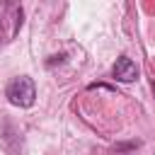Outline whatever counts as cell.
Masks as SVG:
<instances>
[{"label":"cell","instance_id":"cell-1","mask_svg":"<svg viewBox=\"0 0 155 155\" xmlns=\"http://www.w3.org/2000/svg\"><path fill=\"white\" fill-rule=\"evenodd\" d=\"M5 97H7L10 104H15V107H19V109H29V107L34 104V99H36V85H34L31 78L17 75V78H12V80L7 82Z\"/></svg>","mask_w":155,"mask_h":155},{"label":"cell","instance_id":"cell-2","mask_svg":"<svg viewBox=\"0 0 155 155\" xmlns=\"http://www.w3.org/2000/svg\"><path fill=\"white\" fill-rule=\"evenodd\" d=\"M111 78L119 82H133V80H138V65L128 56H119L111 68Z\"/></svg>","mask_w":155,"mask_h":155}]
</instances>
